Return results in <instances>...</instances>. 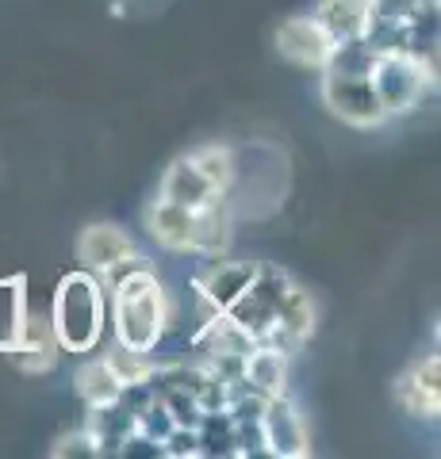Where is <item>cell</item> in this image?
Returning a JSON list of instances; mask_svg holds the SVG:
<instances>
[{
	"label": "cell",
	"instance_id": "9c48e42d",
	"mask_svg": "<svg viewBox=\"0 0 441 459\" xmlns=\"http://www.w3.org/2000/svg\"><path fill=\"white\" fill-rule=\"evenodd\" d=\"M131 253H135V241L116 222H93V226H84L77 238V261L84 272H93V276H104L108 268H116Z\"/></svg>",
	"mask_w": 441,
	"mask_h": 459
},
{
	"label": "cell",
	"instance_id": "30bf717a",
	"mask_svg": "<svg viewBox=\"0 0 441 459\" xmlns=\"http://www.w3.org/2000/svg\"><path fill=\"white\" fill-rule=\"evenodd\" d=\"M395 402L410 413V418L434 421L441 413V360L437 352L419 360L407 376L395 379Z\"/></svg>",
	"mask_w": 441,
	"mask_h": 459
},
{
	"label": "cell",
	"instance_id": "4fadbf2b",
	"mask_svg": "<svg viewBox=\"0 0 441 459\" xmlns=\"http://www.w3.org/2000/svg\"><path fill=\"white\" fill-rule=\"evenodd\" d=\"M242 383L265 398L288 394V356L273 344H253L242 360Z\"/></svg>",
	"mask_w": 441,
	"mask_h": 459
},
{
	"label": "cell",
	"instance_id": "8992f818",
	"mask_svg": "<svg viewBox=\"0 0 441 459\" xmlns=\"http://www.w3.org/2000/svg\"><path fill=\"white\" fill-rule=\"evenodd\" d=\"M261 440L273 459H307L311 455V433L304 425V413L295 410L288 394L265 398L261 410Z\"/></svg>",
	"mask_w": 441,
	"mask_h": 459
},
{
	"label": "cell",
	"instance_id": "ffe728a7",
	"mask_svg": "<svg viewBox=\"0 0 441 459\" xmlns=\"http://www.w3.org/2000/svg\"><path fill=\"white\" fill-rule=\"evenodd\" d=\"M108 368L119 376L123 386H135V383H146L150 379V371H154V360H150V352H135V349H123V344H116L108 356Z\"/></svg>",
	"mask_w": 441,
	"mask_h": 459
},
{
	"label": "cell",
	"instance_id": "5bb4252c",
	"mask_svg": "<svg viewBox=\"0 0 441 459\" xmlns=\"http://www.w3.org/2000/svg\"><path fill=\"white\" fill-rule=\"evenodd\" d=\"M231 246V207L226 199H207L200 211H192V253L196 256H219Z\"/></svg>",
	"mask_w": 441,
	"mask_h": 459
},
{
	"label": "cell",
	"instance_id": "ba28073f",
	"mask_svg": "<svg viewBox=\"0 0 441 459\" xmlns=\"http://www.w3.org/2000/svg\"><path fill=\"white\" fill-rule=\"evenodd\" d=\"M204 268L196 276V295L204 303V314H223L234 299L246 291L250 280H253V268L258 261H226V256H204Z\"/></svg>",
	"mask_w": 441,
	"mask_h": 459
},
{
	"label": "cell",
	"instance_id": "e0dca14e",
	"mask_svg": "<svg viewBox=\"0 0 441 459\" xmlns=\"http://www.w3.org/2000/svg\"><path fill=\"white\" fill-rule=\"evenodd\" d=\"M196 437H200V455H238V429L226 410H207L196 425Z\"/></svg>",
	"mask_w": 441,
	"mask_h": 459
},
{
	"label": "cell",
	"instance_id": "9a60e30c",
	"mask_svg": "<svg viewBox=\"0 0 441 459\" xmlns=\"http://www.w3.org/2000/svg\"><path fill=\"white\" fill-rule=\"evenodd\" d=\"M311 16L331 35V42L361 39L368 27V0H319Z\"/></svg>",
	"mask_w": 441,
	"mask_h": 459
},
{
	"label": "cell",
	"instance_id": "6da1fadb",
	"mask_svg": "<svg viewBox=\"0 0 441 459\" xmlns=\"http://www.w3.org/2000/svg\"><path fill=\"white\" fill-rule=\"evenodd\" d=\"M104 291H111V329H116V344L135 352H154L165 337L169 322H173V303H169L162 280L154 276L146 256L131 253L116 268H108Z\"/></svg>",
	"mask_w": 441,
	"mask_h": 459
},
{
	"label": "cell",
	"instance_id": "5b68a950",
	"mask_svg": "<svg viewBox=\"0 0 441 459\" xmlns=\"http://www.w3.org/2000/svg\"><path fill=\"white\" fill-rule=\"evenodd\" d=\"M0 352L16 364L23 376H47V371L58 364V341L50 333V322L39 318V314L27 310L23 322L12 325V333L0 341Z\"/></svg>",
	"mask_w": 441,
	"mask_h": 459
},
{
	"label": "cell",
	"instance_id": "277c9868",
	"mask_svg": "<svg viewBox=\"0 0 441 459\" xmlns=\"http://www.w3.org/2000/svg\"><path fill=\"white\" fill-rule=\"evenodd\" d=\"M319 96H322V108L346 126L376 131V126L388 123V111H384L380 96H376V89H373V81L368 77H341V74H326L322 69Z\"/></svg>",
	"mask_w": 441,
	"mask_h": 459
},
{
	"label": "cell",
	"instance_id": "ac0fdd59",
	"mask_svg": "<svg viewBox=\"0 0 441 459\" xmlns=\"http://www.w3.org/2000/svg\"><path fill=\"white\" fill-rule=\"evenodd\" d=\"M376 50L368 47L365 39H346L334 42L331 57H326V74H341V77H368L376 65Z\"/></svg>",
	"mask_w": 441,
	"mask_h": 459
},
{
	"label": "cell",
	"instance_id": "52a82bcc",
	"mask_svg": "<svg viewBox=\"0 0 441 459\" xmlns=\"http://www.w3.org/2000/svg\"><path fill=\"white\" fill-rule=\"evenodd\" d=\"M273 42H277V54L288 65H295V69H315V74H322L326 57H331V50H334L331 35H326L322 27L315 23V16H288V20L277 27Z\"/></svg>",
	"mask_w": 441,
	"mask_h": 459
},
{
	"label": "cell",
	"instance_id": "8fae6325",
	"mask_svg": "<svg viewBox=\"0 0 441 459\" xmlns=\"http://www.w3.org/2000/svg\"><path fill=\"white\" fill-rule=\"evenodd\" d=\"M216 195H223V192L211 188L207 177L196 169V161L189 153H181V157L169 161L165 177H162V199H169V204H181L189 211H200L207 199H216Z\"/></svg>",
	"mask_w": 441,
	"mask_h": 459
},
{
	"label": "cell",
	"instance_id": "3957f363",
	"mask_svg": "<svg viewBox=\"0 0 441 459\" xmlns=\"http://www.w3.org/2000/svg\"><path fill=\"white\" fill-rule=\"evenodd\" d=\"M368 81H373L380 104L392 119V115H407L422 104V96L434 89V65H426L415 54H380Z\"/></svg>",
	"mask_w": 441,
	"mask_h": 459
},
{
	"label": "cell",
	"instance_id": "44dd1931",
	"mask_svg": "<svg viewBox=\"0 0 441 459\" xmlns=\"http://www.w3.org/2000/svg\"><path fill=\"white\" fill-rule=\"evenodd\" d=\"M162 455L165 459H200V437L196 429H184V425H173L169 433L162 437Z\"/></svg>",
	"mask_w": 441,
	"mask_h": 459
},
{
	"label": "cell",
	"instance_id": "7c38bea8",
	"mask_svg": "<svg viewBox=\"0 0 441 459\" xmlns=\"http://www.w3.org/2000/svg\"><path fill=\"white\" fill-rule=\"evenodd\" d=\"M146 230L150 238L158 241L169 253H192V211L181 204H169V199H154L146 207Z\"/></svg>",
	"mask_w": 441,
	"mask_h": 459
},
{
	"label": "cell",
	"instance_id": "2e32d148",
	"mask_svg": "<svg viewBox=\"0 0 441 459\" xmlns=\"http://www.w3.org/2000/svg\"><path fill=\"white\" fill-rule=\"evenodd\" d=\"M74 383H77V394H81V402L89 410H96V406H116V402L123 398V383H119L116 371L108 368L104 356H101V360L81 364Z\"/></svg>",
	"mask_w": 441,
	"mask_h": 459
},
{
	"label": "cell",
	"instance_id": "7402d4cb",
	"mask_svg": "<svg viewBox=\"0 0 441 459\" xmlns=\"http://www.w3.org/2000/svg\"><path fill=\"white\" fill-rule=\"evenodd\" d=\"M54 459H96L101 455V444H96L84 429H77V433H66L54 440V448H50Z\"/></svg>",
	"mask_w": 441,
	"mask_h": 459
},
{
	"label": "cell",
	"instance_id": "7a4b0ae2",
	"mask_svg": "<svg viewBox=\"0 0 441 459\" xmlns=\"http://www.w3.org/2000/svg\"><path fill=\"white\" fill-rule=\"evenodd\" d=\"M47 322L62 352H93L101 344L104 322H108V291L101 276H93L84 268L62 276L58 287H54Z\"/></svg>",
	"mask_w": 441,
	"mask_h": 459
},
{
	"label": "cell",
	"instance_id": "d6986e66",
	"mask_svg": "<svg viewBox=\"0 0 441 459\" xmlns=\"http://www.w3.org/2000/svg\"><path fill=\"white\" fill-rule=\"evenodd\" d=\"M189 157L196 161V169H200L204 177H207L211 188L226 195V188L234 184V172H238V169H234V153H231V146H219V142H216V146L192 150Z\"/></svg>",
	"mask_w": 441,
	"mask_h": 459
}]
</instances>
